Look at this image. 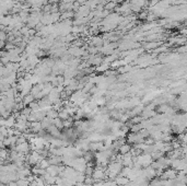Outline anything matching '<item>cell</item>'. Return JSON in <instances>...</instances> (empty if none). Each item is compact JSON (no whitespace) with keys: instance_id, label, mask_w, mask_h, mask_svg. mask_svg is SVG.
Segmentation results:
<instances>
[{"instance_id":"1","label":"cell","mask_w":187,"mask_h":186,"mask_svg":"<svg viewBox=\"0 0 187 186\" xmlns=\"http://www.w3.org/2000/svg\"><path fill=\"white\" fill-rule=\"evenodd\" d=\"M153 158L152 155H150V153H141L140 155L137 157V163L140 164L141 168H148L152 164L153 162Z\"/></svg>"},{"instance_id":"2","label":"cell","mask_w":187,"mask_h":186,"mask_svg":"<svg viewBox=\"0 0 187 186\" xmlns=\"http://www.w3.org/2000/svg\"><path fill=\"white\" fill-rule=\"evenodd\" d=\"M42 159H44V158L37 151H31L29 155H26V162L31 166H35Z\"/></svg>"},{"instance_id":"3","label":"cell","mask_w":187,"mask_h":186,"mask_svg":"<svg viewBox=\"0 0 187 186\" xmlns=\"http://www.w3.org/2000/svg\"><path fill=\"white\" fill-rule=\"evenodd\" d=\"M18 152H20L22 155H27L31 152V146H30V142L26 141V142L20 143V145H17V149H15Z\"/></svg>"},{"instance_id":"4","label":"cell","mask_w":187,"mask_h":186,"mask_svg":"<svg viewBox=\"0 0 187 186\" xmlns=\"http://www.w3.org/2000/svg\"><path fill=\"white\" fill-rule=\"evenodd\" d=\"M144 3H146V0H130L131 11H140Z\"/></svg>"},{"instance_id":"5","label":"cell","mask_w":187,"mask_h":186,"mask_svg":"<svg viewBox=\"0 0 187 186\" xmlns=\"http://www.w3.org/2000/svg\"><path fill=\"white\" fill-rule=\"evenodd\" d=\"M121 164L124 166H129V168H134V157L131 153H127V155H124L123 157V162Z\"/></svg>"},{"instance_id":"6","label":"cell","mask_w":187,"mask_h":186,"mask_svg":"<svg viewBox=\"0 0 187 186\" xmlns=\"http://www.w3.org/2000/svg\"><path fill=\"white\" fill-rule=\"evenodd\" d=\"M46 172L48 173L49 175H52V176H55V178H57L58 175H59V165H54V164H50L46 169Z\"/></svg>"},{"instance_id":"7","label":"cell","mask_w":187,"mask_h":186,"mask_svg":"<svg viewBox=\"0 0 187 186\" xmlns=\"http://www.w3.org/2000/svg\"><path fill=\"white\" fill-rule=\"evenodd\" d=\"M15 124H17V118L13 115L9 116L8 118H5V126L7 128H13L15 127Z\"/></svg>"},{"instance_id":"8","label":"cell","mask_w":187,"mask_h":186,"mask_svg":"<svg viewBox=\"0 0 187 186\" xmlns=\"http://www.w3.org/2000/svg\"><path fill=\"white\" fill-rule=\"evenodd\" d=\"M46 173H47L46 170L42 169L40 166H37V165L32 166V174H34L35 176H44Z\"/></svg>"},{"instance_id":"9","label":"cell","mask_w":187,"mask_h":186,"mask_svg":"<svg viewBox=\"0 0 187 186\" xmlns=\"http://www.w3.org/2000/svg\"><path fill=\"white\" fill-rule=\"evenodd\" d=\"M31 132H34V134H36L37 135L38 132L43 129V127H42V123L40 122H33V123H31Z\"/></svg>"},{"instance_id":"10","label":"cell","mask_w":187,"mask_h":186,"mask_svg":"<svg viewBox=\"0 0 187 186\" xmlns=\"http://www.w3.org/2000/svg\"><path fill=\"white\" fill-rule=\"evenodd\" d=\"M115 182L117 185H124L127 186L128 184L130 183V180L126 176H121V175H118L117 178H115Z\"/></svg>"},{"instance_id":"11","label":"cell","mask_w":187,"mask_h":186,"mask_svg":"<svg viewBox=\"0 0 187 186\" xmlns=\"http://www.w3.org/2000/svg\"><path fill=\"white\" fill-rule=\"evenodd\" d=\"M131 149H133V146H130V143L126 142L119 148V153L121 155H127V153H129L131 151Z\"/></svg>"},{"instance_id":"12","label":"cell","mask_w":187,"mask_h":186,"mask_svg":"<svg viewBox=\"0 0 187 186\" xmlns=\"http://www.w3.org/2000/svg\"><path fill=\"white\" fill-rule=\"evenodd\" d=\"M43 178H44V181L46 182L47 185H56V180H57V178L49 175L48 173H46V174L44 175Z\"/></svg>"},{"instance_id":"13","label":"cell","mask_w":187,"mask_h":186,"mask_svg":"<svg viewBox=\"0 0 187 186\" xmlns=\"http://www.w3.org/2000/svg\"><path fill=\"white\" fill-rule=\"evenodd\" d=\"M58 117L61 118L63 120H66V119H69L71 116H70V114L67 112L66 109H63L59 111V115H58Z\"/></svg>"},{"instance_id":"14","label":"cell","mask_w":187,"mask_h":186,"mask_svg":"<svg viewBox=\"0 0 187 186\" xmlns=\"http://www.w3.org/2000/svg\"><path fill=\"white\" fill-rule=\"evenodd\" d=\"M36 165L40 166V168H42V169H44V170H46L47 168L50 165V163H49V161H48L47 158H44V159H42V160H40V162L36 164Z\"/></svg>"},{"instance_id":"15","label":"cell","mask_w":187,"mask_h":186,"mask_svg":"<svg viewBox=\"0 0 187 186\" xmlns=\"http://www.w3.org/2000/svg\"><path fill=\"white\" fill-rule=\"evenodd\" d=\"M34 101H35V97L33 96L31 93L27 94V95H25V96L23 97V103H24V105L25 106H29L30 104H31L32 102H34Z\"/></svg>"},{"instance_id":"16","label":"cell","mask_w":187,"mask_h":186,"mask_svg":"<svg viewBox=\"0 0 187 186\" xmlns=\"http://www.w3.org/2000/svg\"><path fill=\"white\" fill-rule=\"evenodd\" d=\"M53 124H54L57 128L60 129V130H63V129L65 128V126H63V120L61 119V118H59V117L55 118V119L53 120Z\"/></svg>"},{"instance_id":"17","label":"cell","mask_w":187,"mask_h":186,"mask_svg":"<svg viewBox=\"0 0 187 186\" xmlns=\"http://www.w3.org/2000/svg\"><path fill=\"white\" fill-rule=\"evenodd\" d=\"M94 169L95 168H92V166H88L86 170H85V172H84V174H85L86 176H92L93 172H94Z\"/></svg>"},{"instance_id":"18","label":"cell","mask_w":187,"mask_h":186,"mask_svg":"<svg viewBox=\"0 0 187 186\" xmlns=\"http://www.w3.org/2000/svg\"><path fill=\"white\" fill-rule=\"evenodd\" d=\"M116 7V3L115 2H112V1H109L108 3H106V6H105V9L106 10H108V11H111L112 9H115Z\"/></svg>"},{"instance_id":"19","label":"cell","mask_w":187,"mask_h":186,"mask_svg":"<svg viewBox=\"0 0 187 186\" xmlns=\"http://www.w3.org/2000/svg\"><path fill=\"white\" fill-rule=\"evenodd\" d=\"M1 186H10L9 184H1Z\"/></svg>"},{"instance_id":"20","label":"cell","mask_w":187,"mask_h":186,"mask_svg":"<svg viewBox=\"0 0 187 186\" xmlns=\"http://www.w3.org/2000/svg\"><path fill=\"white\" fill-rule=\"evenodd\" d=\"M52 1H54V2H57V1H59V0H52Z\"/></svg>"}]
</instances>
